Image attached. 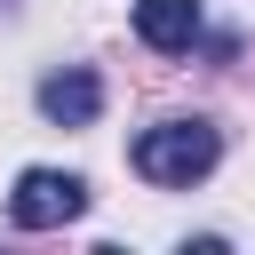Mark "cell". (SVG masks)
Here are the masks:
<instances>
[{
    "label": "cell",
    "mask_w": 255,
    "mask_h": 255,
    "mask_svg": "<svg viewBox=\"0 0 255 255\" xmlns=\"http://www.w3.org/2000/svg\"><path fill=\"white\" fill-rule=\"evenodd\" d=\"M215 159H223V135H215L207 120H159V128L135 135V175H143V183H167V191L199 183Z\"/></svg>",
    "instance_id": "1"
},
{
    "label": "cell",
    "mask_w": 255,
    "mask_h": 255,
    "mask_svg": "<svg viewBox=\"0 0 255 255\" xmlns=\"http://www.w3.org/2000/svg\"><path fill=\"white\" fill-rule=\"evenodd\" d=\"M135 32H143V48L175 56L199 40V0H135Z\"/></svg>",
    "instance_id": "4"
},
{
    "label": "cell",
    "mask_w": 255,
    "mask_h": 255,
    "mask_svg": "<svg viewBox=\"0 0 255 255\" xmlns=\"http://www.w3.org/2000/svg\"><path fill=\"white\" fill-rule=\"evenodd\" d=\"M40 112H48L56 128H88V120L104 112V80L80 72V64H72V72H48V80H40Z\"/></svg>",
    "instance_id": "3"
},
{
    "label": "cell",
    "mask_w": 255,
    "mask_h": 255,
    "mask_svg": "<svg viewBox=\"0 0 255 255\" xmlns=\"http://www.w3.org/2000/svg\"><path fill=\"white\" fill-rule=\"evenodd\" d=\"M80 207H88V183L64 175V167H24L16 191H8V223H16V231H56V223H72Z\"/></svg>",
    "instance_id": "2"
}]
</instances>
